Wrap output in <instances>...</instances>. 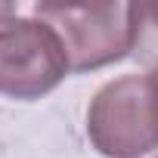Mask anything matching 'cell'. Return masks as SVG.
<instances>
[{
    "instance_id": "obj_1",
    "label": "cell",
    "mask_w": 158,
    "mask_h": 158,
    "mask_svg": "<svg viewBox=\"0 0 158 158\" xmlns=\"http://www.w3.org/2000/svg\"><path fill=\"white\" fill-rule=\"evenodd\" d=\"M87 136L106 158H139L158 149L155 74H124L99 87L87 109Z\"/></svg>"
},
{
    "instance_id": "obj_2",
    "label": "cell",
    "mask_w": 158,
    "mask_h": 158,
    "mask_svg": "<svg viewBox=\"0 0 158 158\" xmlns=\"http://www.w3.org/2000/svg\"><path fill=\"white\" fill-rule=\"evenodd\" d=\"M34 16L59 34L71 71L112 65L139 44L136 3H37Z\"/></svg>"
},
{
    "instance_id": "obj_3",
    "label": "cell",
    "mask_w": 158,
    "mask_h": 158,
    "mask_svg": "<svg viewBox=\"0 0 158 158\" xmlns=\"http://www.w3.org/2000/svg\"><path fill=\"white\" fill-rule=\"evenodd\" d=\"M71 71L59 34L44 19H13L0 28V93L40 99Z\"/></svg>"
},
{
    "instance_id": "obj_4",
    "label": "cell",
    "mask_w": 158,
    "mask_h": 158,
    "mask_svg": "<svg viewBox=\"0 0 158 158\" xmlns=\"http://www.w3.org/2000/svg\"><path fill=\"white\" fill-rule=\"evenodd\" d=\"M136 22H139V31L152 28L158 34V3H136Z\"/></svg>"
},
{
    "instance_id": "obj_5",
    "label": "cell",
    "mask_w": 158,
    "mask_h": 158,
    "mask_svg": "<svg viewBox=\"0 0 158 158\" xmlns=\"http://www.w3.org/2000/svg\"><path fill=\"white\" fill-rule=\"evenodd\" d=\"M13 16H16V6L13 3H0V25L13 22Z\"/></svg>"
},
{
    "instance_id": "obj_6",
    "label": "cell",
    "mask_w": 158,
    "mask_h": 158,
    "mask_svg": "<svg viewBox=\"0 0 158 158\" xmlns=\"http://www.w3.org/2000/svg\"><path fill=\"white\" fill-rule=\"evenodd\" d=\"M152 74H155V81H158V65H155V68H152Z\"/></svg>"
}]
</instances>
